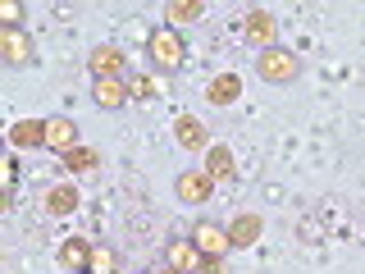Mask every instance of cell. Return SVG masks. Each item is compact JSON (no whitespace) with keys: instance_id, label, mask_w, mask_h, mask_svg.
Masks as SVG:
<instances>
[{"instance_id":"23","label":"cell","mask_w":365,"mask_h":274,"mask_svg":"<svg viewBox=\"0 0 365 274\" xmlns=\"http://www.w3.org/2000/svg\"><path fill=\"white\" fill-rule=\"evenodd\" d=\"M14 183H19V165L5 160V201H14Z\"/></svg>"},{"instance_id":"1","label":"cell","mask_w":365,"mask_h":274,"mask_svg":"<svg viewBox=\"0 0 365 274\" xmlns=\"http://www.w3.org/2000/svg\"><path fill=\"white\" fill-rule=\"evenodd\" d=\"M297 55L292 51H283V46H269V51H260L256 55V73L265 78V83H274V87H288L292 78H297Z\"/></svg>"},{"instance_id":"11","label":"cell","mask_w":365,"mask_h":274,"mask_svg":"<svg viewBox=\"0 0 365 274\" xmlns=\"http://www.w3.org/2000/svg\"><path fill=\"white\" fill-rule=\"evenodd\" d=\"M260 233H265V224H260L256 210H242L233 224H228V243H233V247H256Z\"/></svg>"},{"instance_id":"7","label":"cell","mask_w":365,"mask_h":274,"mask_svg":"<svg viewBox=\"0 0 365 274\" xmlns=\"http://www.w3.org/2000/svg\"><path fill=\"white\" fill-rule=\"evenodd\" d=\"M210 192H215V178L205 174V169H187V174H178V197L187 206L210 201Z\"/></svg>"},{"instance_id":"25","label":"cell","mask_w":365,"mask_h":274,"mask_svg":"<svg viewBox=\"0 0 365 274\" xmlns=\"http://www.w3.org/2000/svg\"><path fill=\"white\" fill-rule=\"evenodd\" d=\"M174 274H178V270H174Z\"/></svg>"},{"instance_id":"6","label":"cell","mask_w":365,"mask_h":274,"mask_svg":"<svg viewBox=\"0 0 365 274\" xmlns=\"http://www.w3.org/2000/svg\"><path fill=\"white\" fill-rule=\"evenodd\" d=\"M0 55H5V64H28L32 55H37V46L23 28H5L0 32Z\"/></svg>"},{"instance_id":"22","label":"cell","mask_w":365,"mask_h":274,"mask_svg":"<svg viewBox=\"0 0 365 274\" xmlns=\"http://www.w3.org/2000/svg\"><path fill=\"white\" fill-rule=\"evenodd\" d=\"M128 96H155V83H151V78H128Z\"/></svg>"},{"instance_id":"12","label":"cell","mask_w":365,"mask_h":274,"mask_svg":"<svg viewBox=\"0 0 365 274\" xmlns=\"http://www.w3.org/2000/svg\"><path fill=\"white\" fill-rule=\"evenodd\" d=\"M201 251L192 238H178V243H169V270H178V274H192V270H201Z\"/></svg>"},{"instance_id":"19","label":"cell","mask_w":365,"mask_h":274,"mask_svg":"<svg viewBox=\"0 0 365 274\" xmlns=\"http://www.w3.org/2000/svg\"><path fill=\"white\" fill-rule=\"evenodd\" d=\"M201 14H205L201 0H169V5H165V19H174V23H192Z\"/></svg>"},{"instance_id":"18","label":"cell","mask_w":365,"mask_h":274,"mask_svg":"<svg viewBox=\"0 0 365 274\" xmlns=\"http://www.w3.org/2000/svg\"><path fill=\"white\" fill-rule=\"evenodd\" d=\"M60 160H64L68 174H91V169L101 165V151H91V146H73V151L60 156Z\"/></svg>"},{"instance_id":"9","label":"cell","mask_w":365,"mask_h":274,"mask_svg":"<svg viewBox=\"0 0 365 274\" xmlns=\"http://www.w3.org/2000/svg\"><path fill=\"white\" fill-rule=\"evenodd\" d=\"M174 137L182 151H210V137H205V123L197 119V114H182V119L174 123Z\"/></svg>"},{"instance_id":"4","label":"cell","mask_w":365,"mask_h":274,"mask_svg":"<svg viewBox=\"0 0 365 274\" xmlns=\"http://www.w3.org/2000/svg\"><path fill=\"white\" fill-rule=\"evenodd\" d=\"M73 146H83V142H78V128H73V119H68V114H55V119H46V151L68 156Z\"/></svg>"},{"instance_id":"16","label":"cell","mask_w":365,"mask_h":274,"mask_svg":"<svg viewBox=\"0 0 365 274\" xmlns=\"http://www.w3.org/2000/svg\"><path fill=\"white\" fill-rule=\"evenodd\" d=\"M9 142L14 146H46V119H19L9 128Z\"/></svg>"},{"instance_id":"24","label":"cell","mask_w":365,"mask_h":274,"mask_svg":"<svg viewBox=\"0 0 365 274\" xmlns=\"http://www.w3.org/2000/svg\"><path fill=\"white\" fill-rule=\"evenodd\" d=\"M197 274H228V270H224V256H205Z\"/></svg>"},{"instance_id":"14","label":"cell","mask_w":365,"mask_h":274,"mask_svg":"<svg viewBox=\"0 0 365 274\" xmlns=\"http://www.w3.org/2000/svg\"><path fill=\"white\" fill-rule=\"evenodd\" d=\"M237 96H242V78L237 73H220L210 87H205V101H210V106H233Z\"/></svg>"},{"instance_id":"10","label":"cell","mask_w":365,"mask_h":274,"mask_svg":"<svg viewBox=\"0 0 365 274\" xmlns=\"http://www.w3.org/2000/svg\"><path fill=\"white\" fill-rule=\"evenodd\" d=\"M91 101H96L101 110H119L123 101H128V83H123V78H96V83H91Z\"/></svg>"},{"instance_id":"26","label":"cell","mask_w":365,"mask_h":274,"mask_svg":"<svg viewBox=\"0 0 365 274\" xmlns=\"http://www.w3.org/2000/svg\"><path fill=\"white\" fill-rule=\"evenodd\" d=\"M142 274H146V270H142Z\"/></svg>"},{"instance_id":"8","label":"cell","mask_w":365,"mask_h":274,"mask_svg":"<svg viewBox=\"0 0 365 274\" xmlns=\"http://www.w3.org/2000/svg\"><path fill=\"white\" fill-rule=\"evenodd\" d=\"M87 68H91V78H123V51L119 46H96L87 55Z\"/></svg>"},{"instance_id":"21","label":"cell","mask_w":365,"mask_h":274,"mask_svg":"<svg viewBox=\"0 0 365 274\" xmlns=\"http://www.w3.org/2000/svg\"><path fill=\"white\" fill-rule=\"evenodd\" d=\"M0 19H5V28H19V23H23V5H19V0H5V5H0Z\"/></svg>"},{"instance_id":"13","label":"cell","mask_w":365,"mask_h":274,"mask_svg":"<svg viewBox=\"0 0 365 274\" xmlns=\"http://www.w3.org/2000/svg\"><path fill=\"white\" fill-rule=\"evenodd\" d=\"M55 260H60V270H68V274H83V270L91 265V247L83 243V238H68Z\"/></svg>"},{"instance_id":"2","label":"cell","mask_w":365,"mask_h":274,"mask_svg":"<svg viewBox=\"0 0 365 274\" xmlns=\"http://www.w3.org/2000/svg\"><path fill=\"white\" fill-rule=\"evenodd\" d=\"M146 51H151L155 68H165V73H174V68L187 60V46H182V37L174 28H155L151 37H146Z\"/></svg>"},{"instance_id":"5","label":"cell","mask_w":365,"mask_h":274,"mask_svg":"<svg viewBox=\"0 0 365 274\" xmlns=\"http://www.w3.org/2000/svg\"><path fill=\"white\" fill-rule=\"evenodd\" d=\"M192 243H197L201 256H224V251L233 247V243H228V228H220L215 220H201L197 228H192Z\"/></svg>"},{"instance_id":"20","label":"cell","mask_w":365,"mask_h":274,"mask_svg":"<svg viewBox=\"0 0 365 274\" xmlns=\"http://www.w3.org/2000/svg\"><path fill=\"white\" fill-rule=\"evenodd\" d=\"M119 270V256H114L110 247H91V265H87V274H114Z\"/></svg>"},{"instance_id":"15","label":"cell","mask_w":365,"mask_h":274,"mask_svg":"<svg viewBox=\"0 0 365 274\" xmlns=\"http://www.w3.org/2000/svg\"><path fill=\"white\" fill-rule=\"evenodd\" d=\"M78 201H83V197H78V188H73V183H55V188L46 192V210H51V215H60V220L78 210Z\"/></svg>"},{"instance_id":"17","label":"cell","mask_w":365,"mask_h":274,"mask_svg":"<svg viewBox=\"0 0 365 274\" xmlns=\"http://www.w3.org/2000/svg\"><path fill=\"white\" fill-rule=\"evenodd\" d=\"M233 151H228V146L220 142V146H210V151H205V174L210 178H233Z\"/></svg>"},{"instance_id":"3","label":"cell","mask_w":365,"mask_h":274,"mask_svg":"<svg viewBox=\"0 0 365 274\" xmlns=\"http://www.w3.org/2000/svg\"><path fill=\"white\" fill-rule=\"evenodd\" d=\"M242 37L251 46H260V51H269L274 37H279V19H274L269 9H251V14L242 19Z\"/></svg>"}]
</instances>
